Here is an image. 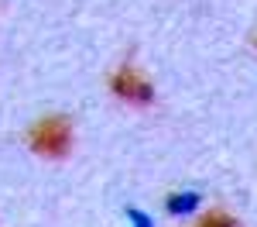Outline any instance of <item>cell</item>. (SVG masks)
I'll use <instances>...</instances> for the list:
<instances>
[{"label":"cell","mask_w":257,"mask_h":227,"mask_svg":"<svg viewBox=\"0 0 257 227\" xmlns=\"http://www.w3.org/2000/svg\"><path fill=\"white\" fill-rule=\"evenodd\" d=\"M31 141H35V148H38L41 155L59 159V155L69 152V124L62 121V117H48V121H41L38 127H35Z\"/></svg>","instance_id":"6da1fadb"},{"label":"cell","mask_w":257,"mask_h":227,"mask_svg":"<svg viewBox=\"0 0 257 227\" xmlns=\"http://www.w3.org/2000/svg\"><path fill=\"white\" fill-rule=\"evenodd\" d=\"M117 93L134 97V100H148V97H151V90H148L134 72H120V76H117Z\"/></svg>","instance_id":"7a4b0ae2"},{"label":"cell","mask_w":257,"mask_h":227,"mask_svg":"<svg viewBox=\"0 0 257 227\" xmlns=\"http://www.w3.org/2000/svg\"><path fill=\"white\" fill-rule=\"evenodd\" d=\"M199 227H237L233 217H226V213H209V217H202Z\"/></svg>","instance_id":"3957f363"}]
</instances>
